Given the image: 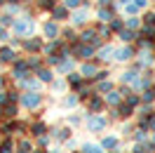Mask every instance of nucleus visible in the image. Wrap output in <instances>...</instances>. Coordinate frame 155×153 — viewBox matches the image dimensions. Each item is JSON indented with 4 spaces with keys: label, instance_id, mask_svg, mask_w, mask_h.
Returning a JSON list of instances; mask_svg holds the SVG:
<instances>
[{
    "label": "nucleus",
    "instance_id": "nucleus-1",
    "mask_svg": "<svg viewBox=\"0 0 155 153\" xmlns=\"http://www.w3.org/2000/svg\"><path fill=\"white\" fill-rule=\"evenodd\" d=\"M12 31H14V36H24V38H28V36H33L35 33V19H28V17H17L14 19V24H12Z\"/></svg>",
    "mask_w": 155,
    "mask_h": 153
},
{
    "label": "nucleus",
    "instance_id": "nucleus-2",
    "mask_svg": "<svg viewBox=\"0 0 155 153\" xmlns=\"http://www.w3.org/2000/svg\"><path fill=\"white\" fill-rule=\"evenodd\" d=\"M71 24L75 26V29H82V26H87L89 21V7H78V10L71 12Z\"/></svg>",
    "mask_w": 155,
    "mask_h": 153
},
{
    "label": "nucleus",
    "instance_id": "nucleus-3",
    "mask_svg": "<svg viewBox=\"0 0 155 153\" xmlns=\"http://www.w3.org/2000/svg\"><path fill=\"white\" fill-rule=\"evenodd\" d=\"M40 31H42V36L49 40H54L61 36V24H57L54 19H45L42 21V26H40Z\"/></svg>",
    "mask_w": 155,
    "mask_h": 153
},
{
    "label": "nucleus",
    "instance_id": "nucleus-4",
    "mask_svg": "<svg viewBox=\"0 0 155 153\" xmlns=\"http://www.w3.org/2000/svg\"><path fill=\"white\" fill-rule=\"evenodd\" d=\"M49 14H52V19L57 21V24H64V21H68V19H71V10H68L64 2H61V5L57 2V5L52 7V12H49Z\"/></svg>",
    "mask_w": 155,
    "mask_h": 153
},
{
    "label": "nucleus",
    "instance_id": "nucleus-5",
    "mask_svg": "<svg viewBox=\"0 0 155 153\" xmlns=\"http://www.w3.org/2000/svg\"><path fill=\"white\" fill-rule=\"evenodd\" d=\"M42 38H38V36H28V38L21 40V47L26 49V52H42Z\"/></svg>",
    "mask_w": 155,
    "mask_h": 153
},
{
    "label": "nucleus",
    "instance_id": "nucleus-6",
    "mask_svg": "<svg viewBox=\"0 0 155 153\" xmlns=\"http://www.w3.org/2000/svg\"><path fill=\"white\" fill-rule=\"evenodd\" d=\"M40 101H42V97L35 94V92H28V94H24V97H21V104L26 106V108H35Z\"/></svg>",
    "mask_w": 155,
    "mask_h": 153
},
{
    "label": "nucleus",
    "instance_id": "nucleus-7",
    "mask_svg": "<svg viewBox=\"0 0 155 153\" xmlns=\"http://www.w3.org/2000/svg\"><path fill=\"white\" fill-rule=\"evenodd\" d=\"M125 26L127 29H132V31H139L141 26H143V21H141V14H129L125 19Z\"/></svg>",
    "mask_w": 155,
    "mask_h": 153
},
{
    "label": "nucleus",
    "instance_id": "nucleus-8",
    "mask_svg": "<svg viewBox=\"0 0 155 153\" xmlns=\"http://www.w3.org/2000/svg\"><path fill=\"white\" fill-rule=\"evenodd\" d=\"M57 2L59 0H33V5H35L38 12H52V7H54Z\"/></svg>",
    "mask_w": 155,
    "mask_h": 153
},
{
    "label": "nucleus",
    "instance_id": "nucleus-9",
    "mask_svg": "<svg viewBox=\"0 0 155 153\" xmlns=\"http://www.w3.org/2000/svg\"><path fill=\"white\" fill-rule=\"evenodd\" d=\"M132 57H134V49L129 47V45L122 47V49H115V59L117 61H127V59H132Z\"/></svg>",
    "mask_w": 155,
    "mask_h": 153
},
{
    "label": "nucleus",
    "instance_id": "nucleus-10",
    "mask_svg": "<svg viewBox=\"0 0 155 153\" xmlns=\"http://www.w3.org/2000/svg\"><path fill=\"white\" fill-rule=\"evenodd\" d=\"M14 19H17V17H14V14H10V12H0V26H5V29H12V24H14Z\"/></svg>",
    "mask_w": 155,
    "mask_h": 153
},
{
    "label": "nucleus",
    "instance_id": "nucleus-11",
    "mask_svg": "<svg viewBox=\"0 0 155 153\" xmlns=\"http://www.w3.org/2000/svg\"><path fill=\"white\" fill-rule=\"evenodd\" d=\"M141 21H143L146 26H155V10H143V14H141Z\"/></svg>",
    "mask_w": 155,
    "mask_h": 153
},
{
    "label": "nucleus",
    "instance_id": "nucleus-12",
    "mask_svg": "<svg viewBox=\"0 0 155 153\" xmlns=\"http://www.w3.org/2000/svg\"><path fill=\"white\" fill-rule=\"evenodd\" d=\"M136 36H139V33L132 31V29H120V40H122V42H132Z\"/></svg>",
    "mask_w": 155,
    "mask_h": 153
},
{
    "label": "nucleus",
    "instance_id": "nucleus-13",
    "mask_svg": "<svg viewBox=\"0 0 155 153\" xmlns=\"http://www.w3.org/2000/svg\"><path fill=\"white\" fill-rule=\"evenodd\" d=\"M0 61H2V64H10V61H14V52H12L10 47H0Z\"/></svg>",
    "mask_w": 155,
    "mask_h": 153
},
{
    "label": "nucleus",
    "instance_id": "nucleus-14",
    "mask_svg": "<svg viewBox=\"0 0 155 153\" xmlns=\"http://www.w3.org/2000/svg\"><path fill=\"white\" fill-rule=\"evenodd\" d=\"M110 57H115V47L113 45H104L99 49V59H110Z\"/></svg>",
    "mask_w": 155,
    "mask_h": 153
},
{
    "label": "nucleus",
    "instance_id": "nucleus-15",
    "mask_svg": "<svg viewBox=\"0 0 155 153\" xmlns=\"http://www.w3.org/2000/svg\"><path fill=\"white\" fill-rule=\"evenodd\" d=\"M108 26H110V31H120V29H125V19H122V17H113V19L108 21Z\"/></svg>",
    "mask_w": 155,
    "mask_h": 153
},
{
    "label": "nucleus",
    "instance_id": "nucleus-16",
    "mask_svg": "<svg viewBox=\"0 0 155 153\" xmlns=\"http://www.w3.org/2000/svg\"><path fill=\"white\" fill-rule=\"evenodd\" d=\"M104 125H106L104 118H92V120H89V130H92V132H99V130H104Z\"/></svg>",
    "mask_w": 155,
    "mask_h": 153
},
{
    "label": "nucleus",
    "instance_id": "nucleus-17",
    "mask_svg": "<svg viewBox=\"0 0 155 153\" xmlns=\"http://www.w3.org/2000/svg\"><path fill=\"white\" fill-rule=\"evenodd\" d=\"M97 73H99V68L94 64H85L82 66V76H97Z\"/></svg>",
    "mask_w": 155,
    "mask_h": 153
},
{
    "label": "nucleus",
    "instance_id": "nucleus-18",
    "mask_svg": "<svg viewBox=\"0 0 155 153\" xmlns=\"http://www.w3.org/2000/svg\"><path fill=\"white\" fill-rule=\"evenodd\" d=\"M64 5L73 12V10H78V7H82V0H64Z\"/></svg>",
    "mask_w": 155,
    "mask_h": 153
},
{
    "label": "nucleus",
    "instance_id": "nucleus-19",
    "mask_svg": "<svg viewBox=\"0 0 155 153\" xmlns=\"http://www.w3.org/2000/svg\"><path fill=\"white\" fill-rule=\"evenodd\" d=\"M38 78H40V80H45V83H47V80H52V73H49L47 68H40V71H38Z\"/></svg>",
    "mask_w": 155,
    "mask_h": 153
},
{
    "label": "nucleus",
    "instance_id": "nucleus-20",
    "mask_svg": "<svg viewBox=\"0 0 155 153\" xmlns=\"http://www.w3.org/2000/svg\"><path fill=\"white\" fill-rule=\"evenodd\" d=\"M115 144H117V139H115V137H106V139H104V146H106V148H113Z\"/></svg>",
    "mask_w": 155,
    "mask_h": 153
},
{
    "label": "nucleus",
    "instance_id": "nucleus-21",
    "mask_svg": "<svg viewBox=\"0 0 155 153\" xmlns=\"http://www.w3.org/2000/svg\"><path fill=\"white\" fill-rule=\"evenodd\" d=\"M82 153H101V148H99V146H89V144H87Z\"/></svg>",
    "mask_w": 155,
    "mask_h": 153
},
{
    "label": "nucleus",
    "instance_id": "nucleus-22",
    "mask_svg": "<svg viewBox=\"0 0 155 153\" xmlns=\"http://www.w3.org/2000/svg\"><path fill=\"white\" fill-rule=\"evenodd\" d=\"M92 111H101V99H92Z\"/></svg>",
    "mask_w": 155,
    "mask_h": 153
},
{
    "label": "nucleus",
    "instance_id": "nucleus-23",
    "mask_svg": "<svg viewBox=\"0 0 155 153\" xmlns=\"http://www.w3.org/2000/svg\"><path fill=\"white\" fill-rule=\"evenodd\" d=\"M5 115H7V118H14V115H17V108H14V106H7Z\"/></svg>",
    "mask_w": 155,
    "mask_h": 153
},
{
    "label": "nucleus",
    "instance_id": "nucleus-24",
    "mask_svg": "<svg viewBox=\"0 0 155 153\" xmlns=\"http://www.w3.org/2000/svg\"><path fill=\"white\" fill-rule=\"evenodd\" d=\"M54 134H57L59 139H68V130H57Z\"/></svg>",
    "mask_w": 155,
    "mask_h": 153
},
{
    "label": "nucleus",
    "instance_id": "nucleus-25",
    "mask_svg": "<svg viewBox=\"0 0 155 153\" xmlns=\"http://www.w3.org/2000/svg\"><path fill=\"white\" fill-rule=\"evenodd\" d=\"M10 38V33H7V29L5 26H0V40H7Z\"/></svg>",
    "mask_w": 155,
    "mask_h": 153
},
{
    "label": "nucleus",
    "instance_id": "nucleus-26",
    "mask_svg": "<svg viewBox=\"0 0 155 153\" xmlns=\"http://www.w3.org/2000/svg\"><path fill=\"white\" fill-rule=\"evenodd\" d=\"M45 132V125H35V127H33V134H42Z\"/></svg>",
    "mask_w": 155,
    "mask_h": 153
},
{
    "label": "nucleus",
    "instance_id": "nucleus-27",
    "mask_svg": "<svg viewBox=\"0 0 155 153\" xmlns=\"http://www.w3.org/2000/svg\"><path fill=\"white\" fill-rule=\"evenodd\" d=\"M26 64H28V66H38V64H40V59H38V57H31Z\"/></svg>",
    "mask_w": 155,
    "mask_h": 153
},
{
    "label": "nucleus",
    "instance_id": "nucleus-28",
    "mask_svg": "<svg viewBox=\"0 0 155 153\" xmlns=\"http://www.w3.org/2000/svg\"><path fill=\"white\" fill-rule=\"evenodd\" d=\"M108 101H110V104H117V101H120V94H117V92H115V94H110V97H108Z\"/></svg>",
    "mask_w": 155,
    "mask_h": 153
},
{
    "label": "nucleus",
    "instance_id": "nucleus-29",
    "mask_svg": "<svg viewBox=\"0 0 155 153\" xmlns=\"http://www.w3.org/2000/svg\"><path fill=\"white\" fill-rule=\"evenodd\" d=\"M0 153H12L10 144H2V146H0Z\"/></svg>",
    "mask_w": 155,
    "mask_h": 153
},
{
    "label": "nucleus",
    "instance_id": "nucleus-30",
    "mask_svg": "<svg viewBox=\"0 0 155 153\" xmlns=\"http://www.w3.org/2000/svg\"><path fill=\"white\" fill-rule=\"evenodd\" d=\"M94 5H113V0H94Z\"/></svg>",
    "mask_w": 155,
    "mask_h": 153
},
{
    "label": "nucleus",
    "instance_id": "nucleus-31",
    "mask_svg": "<svg viewBox=\"0 0 155 153\" xmlns=\"http://www.w3.org/2000/svg\"><path fill=\"white\" fill-rule=\"evenodd\" d=\"M64 104H66V106H73V104H75V97H68V99L64 101Z\"/></svg>",
    "mask_w": 155,
    "mask_h": 153
},
{
    "label": "nucleus",
    "instance_id": "nucleus-32",
    "mask_svg": "<svg viewBox=\"0 0 155 153\" xmlns=\"http://www.w3.org/2000/svg\"><path fill=\"white\" fill-rule=\"evenodd\" d=\"M78 80H80V76H78V73H73V76H71V83H73V85H78Z\"/></svg>",
    "mask_w": 155,
    "mask_h": 153
},
{
    "label": "nucleus",
    "instance_id": "nucleus-33",
    "mask_svg": "<svg viewBox=\"0 0 155 153\" xmlns=\"http://www.w3.org/2000/svg\"><path fill=\"white\" fill-rule=\"evenodd\" d=\"M5 101H7V94H5V92H0V104H5Z\"/></svg>",
    "mask_w": 155,
    "mask_h": 153
}]
</instances>
